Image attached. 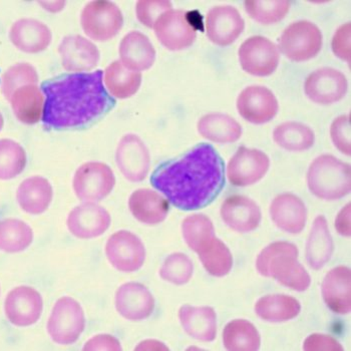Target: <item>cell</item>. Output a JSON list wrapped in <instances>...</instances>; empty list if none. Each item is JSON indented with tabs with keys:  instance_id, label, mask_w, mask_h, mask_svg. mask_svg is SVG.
<instances>
[{
	"instance_id": "6da1fadb",
	"label": "cell",
	"mask_w": 351,
	"mask_h": 351,
	"mask_svg": "<svg viewBox=\"0 0 351 351\" xmlns=\"http://www.w3.org/2000/svg\"><path fill=\"white\" fill-rule=\"evenodd\" d=\"M151 184L178 209H202L224 188V162L213 146L199 144L183 157L160 165L151 176Z\"/></svg>"
},
{
	"instance_id": "7a4b0ae2",
	"label": "cell",
	"mask_w": 351,
	"mask_h": 351,
	"mask_svg": "<svg viewBox=\"0 0 351 351\" xmlns=\"http://www.w3.org/2000/svg\"><path fill=\"white\" fill-rule=\"evenodd\" d=\"M43 122L53 130L86 127L110 112L116 101L104 86V71L62 75L41 84Z\"/></svg>"
},
{
	"instance_id": "3957f363",
	"label": "cell",
	"mask_w": 351,
	"mask_h": 351,
	"mask_svg": "<svg viewBox=\"0 0 351 351\" xmlns=\"http://www.w3.org/2000/svg\"><path fill=\"white\" fill-rule=\"evenodd\" d=\"M298 249L289 242H275L261 251L256 268L262 276L270 277L296 291H305L311 286L308 272L298 262Z\"/></svg>"
},
{
	"instance_id": "277c9868",
	"label": "cell",
	"mask_w": 351,
	"mask_h": 351,
	"mask_svg": "<svg viewBox=\"0 0 351 351\" xmlns=\"http://www.w3.org/2000/svg\"><path fill=\"white\" fill-rule=\"evenodd\" d=\"M307 184L317 198L339 200L350 192V166L333 156H319L309 167Z\"/></svg>"
},
{
	"instance_id": "5b68a950",
	"label": "cell",
	"mask_w": 351,
	"mask_h": 351,
	"mask_svg": "<svg viewBox=\"0 0 351 351\" xmlns=\"http://www.w3.org/2000/svg\"><path fill=\"white\" fill-rule=\"evenodd\" d=\"M86 328L84 309L75 299L64 296L58 299L47 322V332L56 343H75Z\"/></svg>"
},
{
	"instance_id": "8992f818",
	"label": "cell",
	"mask_w": 351,
	"mask_h": 351,
	"mask_svg": "<svg viewBox=\"0 0 351 351\" xmlns=\"http://www.w3.org/2000/svg\"><path fill=\"white\" fill-rule=\"evenodd\" d=\"M322 34L311 21L292 23L284 30L278 40V49L290 60L306 62L322 51Z\"/></svg>"
},
{
	"instance_id": "52a82bcc",
	"label": "cell",
	"mask_w": 351,
	"mask_h": 351,
	"mask_svg": "<svg viewBox=\"0 0 351 351\" xmlns=\"http://www.w3.org/2000/svg\"><path fill=\"white\" fill-rule=\"evenodd\" d=\"M82 29L97 41L112 40L122 29L123 16L120 8L112 1L97 0L84 8L81 15Z\"/></svg>"
},
{
	"instance_id": "ba28073f",
	"label": "cell",
	"mask_w": 351,
	"mask_h": 351,
	"mask_svg": "<svg viewBox=\"0 0 351 351\" xmlns=\"http://www.w3.org/2000/svg\"><path fill=\"white\" fill-rule=\"evenodd\" d=\"M116 177L108 165L88 162L82 165L73 177V190L84 202H99L114 189Z\"/></svg>"
},
{
	"instance_id": "9c48e42d",
	"label": "cell",
	"mask_w": 351,
	"mask_h": 351,
	"mask_svg": "<svg viewBox=\"0 0 351 351\" xmlns=\"http://www.w3.org/2000/svg\"><path fill=\"white\" fill-rule=\"evenodd\" d=\"M156 36L166 49L182 51L188 49L197 38V28L189 12L169 10L162 14L154 25Z\"/></svg>"
},
{
	"instance_id": "30bf717a",
	"label": "cell",
	"mask_w": 351,
	"mask_h": 351,
	"mask_svg": "<svg viewBox=\"0 0 351 351\" xmlns=\"http://www.w3.org/2000/svg\"><path fill=\"white\" fill-rule=\"evenodd\" d=\"M106 255L112 267L121 272H135L144 265L146 249L142 240L130 231L117 232L108 238Z\"/></svg>"
},
{
	"instance_id": "8fae6325",
	"label": "cell",
	"mask_w": 351,
	"mask_h": 351,
	"mask_svg": "<svg viewBox=\"0 0 351 351\" xmlns=\"http://www.w3.org/2000/svg\"><path fill=\"white\" fill-rule=\"evenodd\" d=\"M238 54L242 69L256 77L272 75L280 60L278 47L263 36H252L245 40Z\"/></svg>"
},
{
	"instance_id": "7c38bea8",
	"label": "cell",
	"mask_w": 351,
	"mask_h": 351,
	"mask_svg": "<svg viewBox=\"0 0 351 351\" xmlns=\"http://www.w3.org/2000/svg\"><path fill=\"white\" fill-rule=\"evenodd\" d=\"M268 156L256 149H238L227 167L230 183L236 187H247L262 179L269 170Z\"/></svg>"
},
{
	"instance_id": "4fadbf2b",
	"label": "cell",
	"mask_w": 351,
	"mask_h": 351,
	"mask_svg": "<svg viewBox=\"0 0 351 351\" xmlns=\"http://www.w3.org/2000/svg\"><path fill=\"white\" fill-rule=\"evenodd\" d=\"M305 94L314 103L331 105L343 99L348 92V80L337 69L324 68L313 71L304 84Z\"/></svg>"
},
{
	"instance_id": "5bb4252c",
	"label": "cell",
	"mask_w": 351,
	"mask_h": 351,
	"mask_svg": "<svg viewBox=\"0 0 351 351\" xmlns=\"http://www.w3.org/2000/svg\"><path fill=\"white\" fill-rule=\"evenodd\" d=\"M116 162L125 179L141 182L149 174L151 157L140 136L131 134L121 140L117 148Z\"/></svg>"
},
{
	"instance_id": "9a60e30c",
	"label": "cell",
	"mask_w": 351,
	"mask_h": 351,
	"mask_svg": "<svg viewBox=\"0 0 351 351\" xmlns=\"http://www.w3.org/2000/svg\"><path fill=\"white\" fill-rule=\"evenodd\" d=\"M240 116L248 122L262 125L270 122L278 112V101L265 86H252L245 88L237 99Z\"/></svg>"
},
{
	"instance_id": "2e32d148",
	"label": "cell",
	"mask_w": 351,
	"mask_h": 351,
	"mask_svg": "<svg viewBox=\"0 0 351 351\" xmlns=\"http://www.w3.org/2000/svg\"><path fill=\"white\" fill-rule=\"evenodd\" d=\"M43 301L40 292L28 286H19L8 293L4 311L8 320L19 327L36 324L43 313Z\"/></svg>"
},
{
	"instance_id": "e0dca14e",
	"label": "cell",
	"mask_w": 351,
	"mask_h": 351,
	"mask_svg": "<svg viewBox=\"0 0 351 351\" xmlns=\"http://www.w3.org/2000/svg\"><path fill=\"white\" fill-rule=\"evenodd\" d=\"M110 213L101 206L86 202L69 213L66 225L73 236L80 239H93L103 235L110 226Z\"/></svg>"
},
{
	"instance_id": "ac0fdd59",
	"label": "cell",
	"mask_w": 351,
	"mask_h": 351,
	"mask_svg": "<svg viewBox=\"0 0 351 351\" xmlns=\"http://www.w3.org/2000/svg\"><path fill=\"white\" fill-rule=\"evenodd\" d=\"M244 27V19L233 6H216L208 12L206 19L208 38L220 47L233 43L243 32Z\"/></svg>"
},
{
	"instance_id": "d6986e66",
	"label": "cell",
	"mask_w": 351,
	"mask_h": 351,
	"mask_svg": "<svg viewBox=\"0 0 351 351\" xmlns=\"http://www.w3.org/2000/svg\"><path fill=\"white\" fill-rule=\"evenodd\" d=\"M116 308L125 319L141 322L153 314L155 298L143 284L125 283L117 291Z\"/></svg>"
},
{
	"instance_id": "ffe728a7",
	"label": "cell",
	"mask_w": 351,
	"mask_h": 351,
	"mask_svg": "<svg viewBox=\"0 0 351 351\" xmlns=\"http://www.w3.org/2000/svg\"><path fill=\"white\" fill-rule=\"evenodd\" d=\"M58 51L64 69L77 73L92 71L101 58V53L95 45L82 36L64 38Z\"/></svg>"
},
{
	"instance_id": "44dd1931",
	"label": "cell",
	"mask_w": 351,
	"mask_h": 351,
	"mask_svg": "<svg viewBox=\"0 0 351 351\" xmlns=\"http://www.w3.org/2000/svg\"><path fill=\"white\" fill-rule=\"evenodd\" d=\"M221 217L225 224L239 233H248L259 226L261 211L259 206L248 197H229L221 207Z\"/></svg>"
},
{
	"instance_id": "7402d4cb",
	"label": "cell",
	"mask_w": 351,
	"mask_h": 351,
	"mask_svg": "<svg viewBox=\"0 0 351 351\" xmlns=\"http://www.w3.org/2000/svg\"><path fill=\"white\" fill-rule=\"evenodd\" d=\"M270 216L279 229L287 233L298 234L306 224V206L295 195H279L271 203Z\"/></svg>"
},
{
	"instance_id": "603a6c76",
	"label": "cell",
	"mask_w": 351,
	"mask_h": 351,
	"mask_svg": "<svg viewBox=\"0 0 351 351\" xmlns=\"http://www.w3.org/2000/svg\"><path fill=\"white\" fill-rule=\"evenodd\" d=\"M351 273L350 268L339 266L327 273L322 291L324 302L337 314L350 313L351 309Z\"/></svg>"
},
{
	"instance_id": "cb8c5ba5",
	"label": "cell",
	"mask_w": 351,
	"mask_h": 351,
	"mask_svg": "<svg viewBox=\"0 0 351 351\" xmlns=\"http://www.w3.org/2000/svg\"><path fill=\"white\" fill-rule=\"evenodd\" d=\"M10 38L19 51L38 53L49 47L53 34L45 23L36 19H25L12 25Z\"/></svg>"
},
{
	"instance_id": "d4e9b609",
	"label": "cell",
	"mask_w": 351,
	"mask_h": 351,
	"mask_svg": "<svg viewBox=\"0 0 351 351\" xmlns=\"http://www.w3.org/2000/svg\"><path fill=\"white\" fill-rule=\"evenodd\" d=\"M120 56L123 66L138 73L151 69L156 60L155 47L148 36L140 32H130L123 38Z\"/></svg>"
},
{
	"instance_id": "484cf974",
	"label": "cell",
	"mask_w": 351,
	"mask_h": 351,
	"mask_svg": "<svg viewBox=\"0 0 351 351\" xmlns=\"http://www.w3.org/2000/svg\"><path fill=\"white\" fill-rule=\"evenodd\" d=\"M129 208L136 220L146 225H157L168 216L170 205L159 193L138 189L130 197Z\"/></svg>"
},
{
	"instance_id": "4316f807",
	"label": "cell",
	"mask_w": 351,
	"mask_h": 351,
	"mask_svg": "<svg viewBox=\"0 0 351 351\" xmlns=\"http://www.w3.org/2000/svg\"><path fill=\"white\" fill-rule=\"evenodd\" d=\"M180 322L188 335L200 341H213L217 335L216 312L211 307L184 305L179 311Z\"/></svg>"
},
{
	"instance_id": "83f0119b",
	"label": "cell",
	"mask_w": 351,
	"mask_h": 351,
	"mask_svg": "<svg viewBox=\"0 0 351 351\" xmlns=\"http://www.w3.org/2000/svg\"><path fill=\"white\" fill-rule=\"evenodd\" d=\"M17 202L23 211L38 215L47 211L53 198L51 183L45 178L32 177L25 180L16 193Z\"/></svg>"
},
{
	"instance_id": "f1b7e54d",
	"label": "cell",
	"mask_w": 351,
	"mask_h": 351,
	"mask_svg": "<svg viewBox=\"0 0 351 351\" xmlns=\"http://www.w3.org/2000/svg\"><path fill=\"white\" fill-rule=\"evenodd\" d=\"M332 236L324 216H318L314 221L306 243V258L312 269H322L332 256Z\"/></svg>"
},
{
	"instance_id": "f546056e",
	"label": "cell",
	"mask_w": 351,
	"mask_h": 351,
	"mask_svg": "<svg viewBox=\"0 0 351 351\" xmlns=\"http://www.w3.org/2000/svg\"><path fill=\"white\" fill-rule=\"evenodd\" d=\"M12 110L17 120L27 125L40 122L45 108V95L36 84L17 88L10 99Z\"/></svg>"
},
{
	"instance_id": "4dcf8cb0",
	"label": "cell",
	"mask_w": 351,
	"mask_h": 351,
	"mask_svg": "<svg viewBox=\"0 0 351 351\" xmlns=\"http://www.w3.org/2000/svg\"><path fill=\"white\" fill-rule=\"evenodd\" d=\"M198 132L203 138L219 144L236 142L242 136L240 123L223 114L204 116L198 122Z\"/></svg>"
},
{
	"instance_id": "1f68e13d",
	"label": "cell",
	"mask_w": 351,
	"mask_h": 351,
	"mask_svg": "<svg viewBox=\"0 0 351 351\" xmlns=\"http://www.w3.org/2000/svg\"><path fill=\"white\" fill-rule=\"evenodd\" d=\"M298 299L284 294H275L260 298L255 304V312L268 322H284L293 319L300 313Z\"/></svg>"
},
{
	"instance_id": "d6a6232c",
	"label": "cell",
	"mask_w": 351,
	"mask_h": 351,
	"mask_svg": "<svg viewBox=\"0 0 351 351\" xmlns=\"http://www.w3.org/2000/svg\"><path fill=\"white\" fill-rule=\"evenodd\" d=\"M105 84L110 95L118 99H128L138 92L142 84V75L130 71L120 60H117L106 69Z\"/></svg>"
},
{
	"instance_id": "836d02e7",
	"label": "cell",
	"mask_w": 351,
	"mask_h": 351,
	"mask_svg": "<svg viewBox=\"0 0 351 351\" xmlns=\"http://www.w3.org/2000/svg\"><path fill=\"white\" fill-rule=\"evenodd\" d=\"M223 342L228 350L255 351L259 350L261 338L256 327L251 322L236 319L225 327Z\"/></svg>"
},
{
	"instance_id": "e575fe53",
	"label": "cell",
	"mask_w": 351,
	"mask_h": 351,
	"mask_svg": "<svg viewBox=\"0 0 351 351\" xmlns=\"http://www.w3.org/2000/svg\"><path fill=\"white\" fill-rule=\"evenodd\" d=\"M273 140L284 149L301 152L313 146L315 135L308 125L298 122H287L281 123L275 129Z\"/></svg>"
},
{
	"instance_id": "d590c367",
	"label": "cell",
	"mask_w": 351,
	"mask_h": 351,
	"mask_svg": "<svg viewBox=\"0 0 351 351\" xmlns=\"http://www.w3.org/2000/svg\"><path fill=\"white\" fill-rule=\"evenodd\" d=\"M34 240L32 229L21 220L4 219L0 221V250L17 253L25 250Z\"/></svg>"
},
{
	"instance_id": "8d00e7d4",
	"label": "cell",
	"mask_w": 351,
	"mask_h": 351,
	"mask_svg": "<svg viewBox=\"0 0 351 351\" xmlns=\"http://www.w3.org/2000/svg\"><path fill=\"white\" fill-rule=\"evenodd\" d=\"M197 254L199 255L204 268L213 276H225L233 267L231 251L218 238H214Z\"/></svg>"
},
{
	"instance_id": "74e56055",
	"label": "cell",
	"mask_w": 351,
	"mask_h": 351,
	"mask_svg": "<svg viewBox=\"0 0 351 351\" xmlns=\"http://www.w3.org/2000/svg\"><path fill=\"white\" fill-rule=\"evenodd\" d=\"M182 234L188 246L198 253L215 238L213 223L203 214L187 217L182 223Z\"/></svg>"
},
{
	"instance_id": "f35d334b",
	"label": "cell",
	"mask_w": 351,
	"mask_h": 351,
	"mask_svg": "<svg viewBox=\"0 0 351 351\" xmlns=\"http://www.w3.org/2000/svg\"><path fill=\"white\" fill-rule=\"evenodd\" d=\"M25 149L12 140H0V180L14 179L27 166Z\"/></svg>"
},
{
	"instance_id": "ab89813d",
	"label": "cell",
	"mask_w": 351,
	"mask_h": 351,
	"mask_svg": "<svg viewBox=\"0 0 351 351\" xmlns=\"http://www.w3.org/2000/svg\"><path fill=\"white\" fill-rule=\"evenodd\" d=\"M245 10L254 21L263 25H272L282 21L290 10L287 0H247Z\"/></svg>"
},
{
	"instance_id": "60d3db41",
	"label": "cell",
	"mask_w": 351,
	"mask_h": 351,
	"mask_svg": "<svg viewBox=\"0 0 351 351\" xmlns=\"http://www.w3.org/2000/svg\"><path fill=\"white\" fill-rule=\"evenodd\" d=\"M193 272L194 266L190 258L183 253H174L165 260L160 269V276L167 282L184 285L189 282Z\"/></svg>"
},
{
	"instance_id": "b9f144b4",
	"label": "cell",
	"mask_w": 351,
	"mask_h": 351,
	"mask_svg": "<svg viewBox=\"0 0 351 351\" xmlns=\"http://www.w3.org/2000/svg\"><path fill=\"white\" fill-rule=\"evenodd\" d=\"M38 75L36 69L29 64H17L5 71L2 77V94L10 101L17 88L28 84H36Z\"/></svg>"
},
{
	"instance_id": "7bdbcfd3",
	"label": "cell",
	"mask_w": 351,
	"mask_h": 351,
	"mask_svg": "<svg viewBox=\"0 0 351 351\" xmlns=\"http://www.w3.org/2000/svg\"><path fill=\"white\" fill-rule=\"evenodd\" d=\"M172 8V2L168 0H141L136 6V17L143 25L153 28L157 19Z\"/></svg>"
},
{
	"instance_id": "ee69618b",
	"label": "cell",
	"mask_w": 351,
	"mask_h": 351,
	"mask_svg": "<svg viewBox=\"0 0 351 351\" xmlns=\"http://www.w3.org/2000/svg\"><path fill=\"white\" fill-rule=\"evenodd\" d=\"M350 123V114L338 117L333 121L330 128L331 140L335 148L348 156L351 154Z\"/></svg>"
},
{
	"instance_id": "f6af8a7d",
	"label": "cell",
	"mask_w": 351,
	"mask_h": 351,
	"mask_svg": "<svg viewBox=\"0 0 351 351\" xmlns=\"http://www.w3.org/2000/svg\"><path fill=\"white\" fill-rule=\"evenodd\" d=\"M350 23L341 25L332 40V51L335 56L350 64Z\"/></svg>"
},
{
	"instance_id": "bcb514c9",
	"label": "cell",
	"mask_w": 351,
	"mask_h": 351,
	"mask_svg": "<svg viewBox=\"0 0 351 351\" xmlns=\"http://www.w3.org/2000/svg\"><path fill=\"white\" fill-rule=\"evenodd\" d=\"M303 350L307 351L329 350L341 351L343 350L341 344L335 338L326 335H312L305 339Z\"/></svg>"
},
{
	"instance_id": "7dc6e473",
	"label": "cell",
	"mask_w": 351,
	"mask_h": 351,
	"mask_svg": "<svg viewBox=\"0 0 351 351\" xmlns=\"http://www.w3.org/2000/svg\"><path fill=\"white\" fill-rule=\"evenodd\" d=\"M84 350H122V346L116 337L110 335H99L90 338L84 346Z\"/></svg>"
},
{
	"instance_id": "c3c4849f",
	"label": "cell",
	"mask_w": 351,
	"mask_h": 351,
	"mask_svg": "<svg viewBox=\"0 0 351 351\" xmlns=\"http://www.w3.org/2000/svg\"><path fill=\"white\" fill-rule=\"evenodd\" d=\"M335 229L342 236L350 237V203H348L343 209L339 212L335 220Z\"/></svg>"
},
{
	"instance_id": "681fc988",
	"label": "cell",
	"mask_w": 351,
	"mask_h": 351,
	"mask_svg": "<svg viewBox=\"0 0 351 351\" xmlns=\"http://www.w3.org/2000/svg\"><path fill=\"white\" fill-rule=\"evenodd\" d=\"M136 350H168L169 348L164 346L162 342L156 340H146L138 344L136 348Z\"/></svg>"
},
{
	"instance_id": "f907efd6",
	"label": "cell",
	"mask_w": 351,
	"mask_h": 351,
	"mask_svg": "<svg viewBox=\"0 0 351 351\" xmlns=\"http://www.w3.org/2000/svg\"><path fill=\"white\" fill-rule=\"evenodd\" d=\"M3 125H4L3 117H2V114H0V131H1L2 128H3Z\"/></svg>"
}]
</instances>
